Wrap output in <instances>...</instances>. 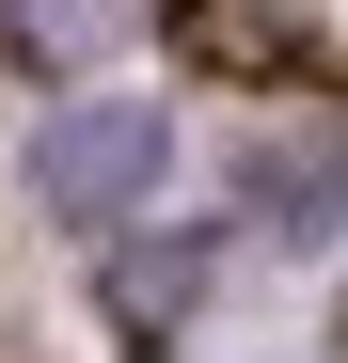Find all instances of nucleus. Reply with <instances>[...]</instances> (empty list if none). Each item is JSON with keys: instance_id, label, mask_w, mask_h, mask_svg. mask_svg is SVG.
<instances>
[{"instance_id": "obj_3", "label": "nucleus", "mask_w": 348, "mask_h": 363, "mask_svg": "<svg viewBox=\"0 0 348 363\" xmlns=\"http://www.w3.org/2000/svg\"><path fill=\"white\" fill-rule=\"evenodd\" d=\"M16 16H32V48H111L127 0H16Z\"/></svg>"}, {"instance_id": "obj_1", "label": "nucleus", "mask_w": 348, "mask_h": 363, "mask_svg": "<svg viewBox=\"0 0 348 363\" xmlns=\"http://www.w3.org/2000/svg\"><path fill=\"white\" fill-rule=\"evenodd\" d=\"M158 158H174V111H127V95L48 111V143H32V206H48V221H127V206L158 190Z\"/></svg>"}, {"instance_id": "obj_2", "label": "nucleus", "mask_w": 348, "mask_h": 363, "mask_svg": "<svg viewBox=\"0 0 348 363\" xmlns=\"http://www.w3.org/2000/svg\"><path fill=\"white\" fill-rule=\"evenodd\" d=\"M254 206H301V221H332V206H348V158H285V143H269V158H254Z\"/></svg>"}]
</instances>
